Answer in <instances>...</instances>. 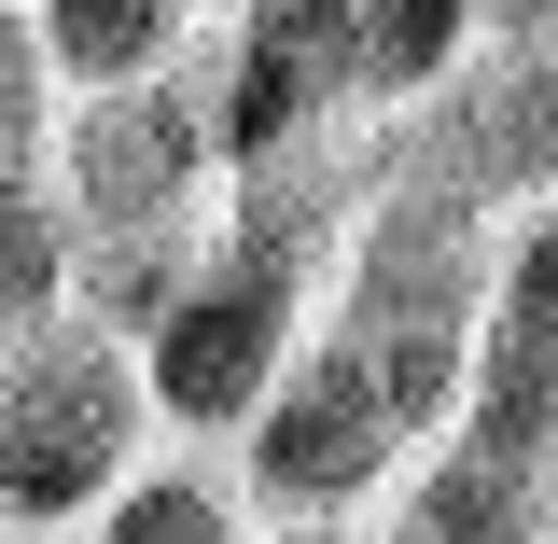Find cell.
Instances as JSON below:
<instances>
[{
    "label": "cell",
    "instance_id": "6da1fadb",
    "mask_svg": "<svg viewBox=\"0 0 558 544\" xmlns=\"http://www.w3.org/2000/svg\"><path fill=\"white\" fill-rule=\"evenodd\" d=\"M140 419H154V377H140L126 336H84V322L14 336L0 349V517H84V503H112Z\"/></svg>",
    "mask_w": 558,
    "mask_h": 544
},
{
    "label": "cell",
    "instance_id": "7a4b0ae2",
    "mask_svg": "<svg viewBox=\"0 0 558 544\" xmlns=\"http://www.w3.org/2000/svg\"><path fill=\"white\" fill-rule=\"evenodd\" d=\"M307 363V279L266 266V252H238V238H209L196 293L140 336V377H154V419H182V433H252L266 391Z\"/></svg>",
    "mask_w": 558,
    "mask_h": 544
},
{
    "label": "cell",
    "instance_id": "3957f363",
    "mask_svg": "<svg viewBox=\"0 0 558 544\" xmlns=\"http://www.w3.org/2000/svg\"><path fill=\"white\" fill-rule=\"evenodd\" d=\"M475 223H488V209L461 196V182H433V168L391 154V182H377L363 223H349L336 336H363V349H391V336H475V322H488V266H502Z\"/></svg>",
    "mask_w": 558,
    "mask_h": 544
},
{
    "label": "cell",
    "instance_id": "277c9868",
    "mask_svg": "<svg viewBox=\"0 0 558 544\" xmlns=\"http://www.w3.org/2000/svg\"><path fill=\"white\" fill-rule=\"evenodd\" d=\"M196 98H209L223 168H266L293 140L363 126V28H349V0H238Z\"/></svg>",
    "mask_w": 558,
    "mask_h": 544
},
{
    "label": "cell",
    "instance_id": "5b68a950",
    "mask_svg": "<svg viewBox=\"0 0 558 544\" xmlns=\"http://www.w3.org/2000/svg\"><path fill=\"white\" fill-rule=\"evenodd\" d=\"M405 447L418 433L391 419L377 363H363L349 336H307V363H293V377L266 391V419H252V503H279L293 531H307V517H349Z\"/></svg>",
    "mask_w": 558,
    "mask_h": 544
},
{
    "label": "cell",
    "instance_id": "8992f818",
    "mask_svg": "<svg viewBox=\"0 0 558 544\" xmlns=\"http://www.w3.org/2000/svg\"><path fill=\"white\" fill-rule=\"evenodd\" d=\"M209 98L196 84H126V98H84L57 126V168H70V223L84 238H182L209 196Z\"/></svg>",
    "mask_w": 558,
    "mask_h": 544
},
{
    "label": "cell",
    "instance_id": "52a82bcc",
    "mask_svg": "<svg viewBox=\"0 0 558 544\" xmlns=\"http://www.w3.org/2000/svg\"><path fill=\"white\" fill-rule=\"evenodd\" d=\"M391 154L433 168V182H461L475 209H545L558 196V43H502V28H488L475 70H461L433 112H405Z\"/></svg>",
    "mask_w": 558,
    "mask_h": 544
},
{
    "label": "cell",
    "instance_id": "ba28073f",
    "mask_svg": "<svg viewBox=\"0 0 558 544\" xmlns=\"http://www.w3.org/2000/svg\"><path fill=\"white\" fill-rule=\"evenodd\" d=\"M545 517H558V475H545V461L447 433V447L405 475V531H391V544H545Z\"/></svg>",
    "mask_w": 558,
    "mask_h": 544
},
{
    "label": "cell",
    "instance_id": "9c48e42d",
    "mask_svg": "<svg viewBox=\"0 0 558 544\" xmlns=\"http://www.w3.org/2000/svg\"><path fill=\"white\" fill-rule=\"evenodd\" d=\"M28 28H43L57 84L126 98V84H182V28H196V0H28Z\"/></svg>",
    "mask_w": 558,
    "mask_h": 544
},
{
    "label": "cell",
    "instance_id": "30bf717a",
    "mask_svg": "<svg viewBox=\"0 0 558 544\" xmlns=\"http://www.w3.org/2000/svg\"><path fill=\"white\" fill-rule=\"evenodd\" d=\"M349 28H363V112H433L488 43V0H349Z\"/></svg>",
    "mask_w": 558,
    "mask_h": 544
},
{
    "label": "cell",
    "instance_id": "8fae6325",
    "mask_svg": "<svg viewBox=\"0 0 558 544\" xmlns=\"http://www.w3.org/2000/svg\"><path fill=\"white\" fill-rule=\"evenodd\" d=\"M98 544H252V503L223 475H126L112 517H98Z\"/></svg>",
    "mask_w": 558,
    "mask_h": 544
},
{
    "label": "cell",
    "instance_id": "7c38bea8",
    "mask_svg": "<svg viewBox=\"0 0 558 544\" xmlns=\"http://www.w3.org/2000/svg\"><path fill=\"white\" fill-rule=\"evenodd\" d=\"M57 293H70V223L28 182H0V336H43Z\"/></svg>",
    "mask_w": 558,
    "mask_h": 544
},
{
    "label": "cell",
    "instance_id": "4fadbf2b",
    "mask_svg": "<svg viewBox=\"0 0 558 544\" xmlns=\"http://www.w3.org/2000/svg\"><path fill=\"white\" fill-rule=\"evenodd\" d=\"M43 140H57V57H43L28 0H0V182H28Z\"/></svg>",
    "mask_w": 558,
    "mask_h": 544
},
{
    "label": "cell",
    "instance_id": "5bb4252c",
    "mask_svg": "<svg viewBox=\"0 0 558 544\" xmlns=\"http://www.w3.org/2000/svg\"><path fill=\"white\" fill-rule=\"evenodd\" d=\"M488 28L502 43H558V0H488Z\"/></svg>",
    "mask_w": 558,
    "mask_h": 544
},
{
    "label": "cell",
    "instance_id": "9a60e30c",
    "mask_svg": "<svg viewBox=\"0 0 558 544\" xmlns=\"http://www.w3.org/2000/svg\"><path fill=\"white\" fill-rule=\"evenodd\" d=\"M266 544H363V531H336V517H307V531H266Z\"/></svg>",
    "mask_w": 558,
    "mask_h": 544
},
{
    "label": "cell",
    "instance_id": "2e32d148",
    "mask_svg": "<svg viewBox=\"0 0 558 544\" xmlns=\"http://www.w3.org/2000/svg\"><path fill=\"white\" fill-rule=\"evenodd\" d=\"M545 544H558V517H545Z\"/></svg>",
    "mask_w": 558,
    "mask_h": 544
}]
</instances>
